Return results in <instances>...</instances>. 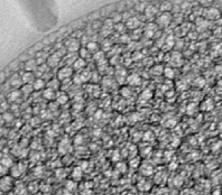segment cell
<instances>
[{
	"label": "cell",
	"mask_w": 222,
	"mask_h": 195,
	"mask_svg": "<svg viewBox=\"0 0 222 195\" xmlns=\"http://www.w3.org/2000/svg\"><path fill=\"white\" fill-rule=\"evenodd\" d=\"M21 92H20V90L18 91V90H14V91H11L10 93H8L7 95V100L9 102H17L20 98H21Z\"/></svg>",
	"instance_id": "cell-11"
},
{
	"label": "cell",
	"mask_w": 222,
	"mask_h": 195,
	"mask_svg": "<svg viewBox=\"0 0 222 195\" xmlns=\"http://www.w3.org/2000/svg\"><path fill=\"white\" fill-rule=\"evenodd\" d=\"M86 50L90 52V54L92 53V54H95L98 51V44L95 42H89L88 43V45H86Z\"/></svg>",
	"instance_id": "cell-23"
},
{
	"label": "cell",
	"mask_w": 222,
	"mask_h": 195,
	"mask_svg": "<svg viewBox=\"0 0 222 195\" xmlns=\"http://www.w3.org/2000/svg\"><path fill=\"white\" fill-rule=\"evenodd\" d=\"M213 105H214V103L211 99H206V100L201 104V109L204 111L212 110V109H213Z\"/></svg>",
	"instance_id": "cell-20"
},
{
	"label": "cell",
	"mask_w": 222,
	"mask_h": 195,
	"mask_svg": "<svg viewBox=\"0 0 222 195\" xmlns=\"http://www.w3.org/2000/svg\"><path fill=\"white\" fill-rule=\"evenodd\" d=\"M127 83H128L130 86H137L141 83V79L139 75L137 74H131L127 77Z\"/></svg>",
	"instance_id": "cell-10"
},
{
	"label": "cell",
	"mask_w": 222,
	"mask_h": 195,
	"mask_svg": "<svg viewBox=\"0 0 222 195\" xmlns=\"http://www.w3.org/2000/svg\"><path fill=\"white\" fill-rule=\"evenodd\" d=\"M81 48V45L77 41V38H72V39H68L66 42V50L68 52H79Z\"/></svg>",
	"instance_id": "cell-9"
},
{
	"label": "cell",
	"mask_w": 222,
	"mask_h": 195,
	"mask_svg": "<svg viewBox=\"0 0 222 195\" xmlns=\"http://www.w3.org/2000/svg\"><path fill=\"white\" fill-rule=\"evenodd\" d=\"M20 77H21L23 84H33L34 81L36 80L35 74L33 72H23L20 74Z\"/></svg>",
	"instance_id": "cell-8"
},
{
	"label": "cell",
	"mask_w": 222,
	"mask_h": 195,
	"mask_svg": "<svg viewBox=\"0 0 222 195\" xmlns=\"http://www.w3.org/2000/svg\"><path fill=\"white\" fill-rule=\"evenodd\" d=\"M6 170H7V168L0 163V175H2V174H5L6 173Z\"/></svg>",
	"instance_id": "cell-29"
},
{
	"label": "cell",
	"mask_w": 222,
	"mask_h": 195,
	"mask_svg": "<svg viewBox=\"0 0 222 195\" xmlns=\"http://www.w3.org/2000/svg\"><path fill=\"white\" fill-rule=\"evenodd\" d=\"M152 96H153V92H152L150 90H145V91L141 93V98H143L144 100H149Z\"/></svg>",
	"instance_id": "cell-26"
},
{
	"label": "cell",
	"mask_w": 222,
	"mask_h": 195,
	"mask_svg": "<svg viewBox=\"0 0 222 195\" xmlns=\"http://www.w3.org/2000/svg\"><path fill=\"white\" fill-rule=\"evenodd\" d=\"M5 73H0V83H2L5 81Z\"/></svg>",
	"instance_id": "cell-30"
},
{
	"label": "cell",
	"mask_w": 222,
	"mask_h": 195,
	"mask_svg": "<svg viewBox=\"0 0 222 195\" xmlns=\"http://www.w3.org/2000/svg\"><path fill=\"white\" fill-rule=\"evenodd\" d=\"M221 16H222V10H221Z\"/></svg>",
	"instance_id": "cell-33"
},
{
	"label": "cell",
	"mask_w": 222,
	"mask_h": 195,
	"mask_svg": "<svg viewBox=\"0 0 222 195\" xmlns=\"http://www.w3.org/2000/svg\"><path fill=\"white\" fill-rule=\"evenodd\" d=\"M5 134V129H2V128H0V137L2 136Z\"/></svg>",
	"instance_id": "cell-31"
},
{
	"label": "cell",
	"mask_w": 222,
	"mask_h": 195,
	"mask_svg": "<svg viewBox=\"0 0 222 195\" xmlns=\"http://www.w3.org/2000/svg\"><path fill=\"white\" fill-rule=\"evenodd\" d=\"M61 85H62V82L56 77V79H52L51 81L48 82L47 88H48V89H52V90H54V91H56L59 88H61Z\"/></svg>",
	"instance_id": "cell-18"
},
{
	"label": "cell",
	"mask_w": 222,
	"mask_h": 195,
	"mask_svg": "<svg viewBox=\"0 0 222 195\" xmlns=\"http://www.w3.org/2000/svg\"><path fill=\"white\" fill-rule=\"evenodd\" d=\"M20 92L24 95H29L34 92V88L33 84H23V86L20 88Z\"/></svg>",
	"instance_id": "cell-19"
},
{
	"label": "cell",
	"mask_w": 222,
	"mask_h": 195,
	"mask_svg": "<svg viewBox=\"0 0 222 195\" xmlns=\"http://www.w3.org/2000/svg\"><path fill=\"white\" fill-rule=\"evenodd\" d=\"M79 54H80V59H85L90 55V52L86 50V47H81L80 51H79Z\"/></svg>",
	"instance_id": "cell-24"
},
{
	"label": "cell",
	"mask_w": 222,
	"mask_h": 195,
	"mask_svg": "<svg viewBox=\"0 0 222 195\" xmlns=\"http://www.w3.org/2000/svg\"><path fill=\"white\" fill-rule=\"evenodd\" d=\"M73 68H71V66H68V65H65V66H63V68H61L59 71H57V79L60 80L61 82L63 81H68L70 80V77H72L73 75Z\"/></svg>",
	"instance_id": "cell-3"
},
{
	"label": "cell",
	"mask_w": 222,
	"mask_h": 195,
	"mask_svg": "<svg viewBox=\"0 0 222 195\" xmlns=\"http://www.w3.org/2000/svg\"><path fill=\"white\" fill-rule=\"evenodd\" d=\"M221 16V11H219L216 8L214 7H210L204 11V17L206 19H210V20H214V19H218V18Z\"/></svg>",
	"instance_id": "cell-5"
},
{
	"label": "cell",
	"mask_w": 222,
	"mask_h": 195,
	"mask_svg": "<svg viewBox=\"0 0 222 195\" xmlns=\"http://www.w3.org/2000/svg\"><path fill=\"white\" fill-rule=\"evenodd\" d=\"M60 61H61V56L59 53H54V54H52L50 55L48 57H47V61H46V63H47V66L48 68H56L59 64H60Z\"/></svg>",
	"instance_id": "cell-6"
},
{
	"label": "cell",
	"mask_w": 222,
	"mask_h": 195,
	"mask_svg": "<svg viewBox=\"0 0 222 195\" xmlns=\"http://www.w3.org/2000/svg\"><path fill=\"white\" fill-rule=\"evenodd\" d=\"M9 83L10 85L12 86V88H18V86H23V81H21V77L20 75H18V74H14L11 79H10V81H9Z\"/></svg>",
	"instance_id": "cell-14"
},
{
	"label": "cell",
	"mask_w": 222,
	"mask_h": 195,
	"mask_svg": "<svg viewBox=\"0 0 222 195\" xmlns=\"http://www.w3.org/2000/svg\"><path fill=\"white\" fill-rule=\"evenodd\" d=\"M164 75L167 77V79H174L175 77V70L171 66H167V68H164Z\"/></svg>",
	"instance_id": "cell-21"
},
{
	"label": "cell",
	"mask_w": 222,
	"mask_h": 195,
	"mask_svg": "<svg viewBox=\"0 0 222 195\" xmlns=\"http://www.w3.org/2000/svg\"><path fill=\"white\" fill-rule=\"evenodd\" d=\"M14 187V177L10 175H3L0 177V191L9 192Z\"/></svg>",
	"instance_id": "cell-2"
},
{
	"label": "cell",
	"mask_w": 222,
	"mask_h": 195,
	"mask_svg": "<svg viewBox=\"0 0 222 195\" xmlns=\"http://www.w3.org/2000/svg\"><path fill=\"white\" fill-rule=\"evenodd\" d=\"M56 91H54V90H52V89H48V88H46L45 90L43 91V96L45 100H48V101H52V100H54V99H56Z\"/></svg>",
	"instance_id": "cell-12"
},
{
	"label": "cell",
	"mask_w": 222,
	"mask_h": 195,
	"mask_svg": "<svg viewBox=\"0 0 222 195\" xmlns=\"http://www.w3.org/2000/svg\"><path fill=\"white\" fill-rule=\"evenodd\" d=\"M127 27L130 28V29H136L137 27H139L140 25V21H139V19L138 18H135V17H130L128 18V20H127Z\"/></svg>",
	"instance_id": "cell-17"
},
{
	"label": "cell",
	"mask_w": 222,
	"mask_h": 195,
	"mask_svg": "<svg viewBox=\"0 0 222 195\" xmlns=\"http://www.w3.org/2000/svg\"><path fill=\"white\" fill-rule=\"evenodd\" d=\"M121 94H122V96H125V98H130V96H131V90H130V88L123 86V88L121 89Z\"/></svg>",
	"instance_id": "cell-25"
},
{
	"label": "cell",
	"mask_w": 222,
	"mask_h": 195,
	"mask_svg": "<svg viewBox=\"0 0 222 195\" xmlns=\"http://www.w3.org/2000/svg\"><path fill=\"white\" fill-rule=\"evenodd\" d=\"M68 95L66 94V92H64V91H61L59 93L56 94V102H57V104H65V103H68Z\"/></svg>",
	"instance_id": "cell-16"
},
{
	"label": "cell",
	"mask_w": 222,
	"mask_h": 195,
	"mask_svg": "<svg viewBox=\"0 0 222 195\" xmlns=\"http://www.w3.org/2000/svg\"><path fill=\"white\" fill-rule=\"evenodd\" d=\"M35 195H43V194H41V193H37V194H35Z\"/></svg>",
	"instance_id": "cell-32"
},
{
	"label": "cell",
	"mask_w": 222,
	"mask_h": 195,
	"mask_svg": "<svg viewBox=\"0 0 222 195\" xmlns=\"http://www.w3.org/2000/svg\"><path fill=\"white\" fill-rule=\"evenodd\" d=\"M38 66H39V65H38L37 61L35 59H28L25 62V64H24L25 72H33V73H34L35 71L38 68Z\"/></svg>",
	"instance_id": "cell-7"
},
{
	"label": "cell",
	"mask_w": 222,
	"mask_h": 195,
	"mask_svg": "<svg viewBox=\"0 0 222 195\" xmlns=\"http://www.w3.org/2000/svg\"><path fill=\"white\" fill-rule=\"evenodd\" d=\"M25 166L23 163H18V164H15L11 168H10V176L14 178H18L21 176V174L25 172Z\"/></svg>",
	"instance_id": "cell-4"
},
{
	"label": "cell",
	"mask_w": 222,
	"mask_h": 195,
	"mask_svg": "<svg viewBox=\"0 0 222 195\" xmlns=\"http://www.w3.org/2000/svg\"><path fill=\"white\" fill-rule=\"evenodd\" d=\"M86 66V61L83 59H77L74 61V63H73V70H75V71H82V70H84Z\"/></svg>",
	"instance_id": "cell-13"
},
{
	"label": "cell",
	"mask_w": 222,
	"mask_h": 195,
	"mask_svg": "<svg viewBox=\"0 0 222 195\" xmlns=\"http://www.w3.org/2000/svg\"><path fill=\"white\" fill-rule=\"evenodd\" d=\"M2 118H3V120H5L6 122H11V121L14 120V116H12V113L5 112V113L2 114Z\"/></svg>",
	"instance_id": "cell-27"
},
{
	"label": "cell",
	"mask_w": 222,
	"mask_h": 195,
	"mask_svg": "<svg viewBox=\"0 0 222 195\" xmlns=\"http://www.w3.org/2000/svg\"><path fill=\"white\" fill-rule=\"evenodd\" d=\"M45 86H46V83L43 79L38 77L36 79L33 83V88H34V91H41V90H45Z\"/></svg>",
	"instance_id": "cell-15"
},
{
	"label": "cell",
	"mask_w": 222,
	"mask_h": 195,
	"mask_svg": "<svg viewBox=\"0 0 222 195\" xmlns=\"http://www.w3.org/2000/svg\"><path fill=\"white\" fill-rule=\"evenodd\" d=\"M194 84L196 85V86H199V88H202V86L204 85V80H203V79H201V77H199V79L195 80Z\"/></svg>",
	"instance_id": "cell-28"
},
{
	"label": "cell",
	"mask_w": 222,
	"mask_h": 195,
	"mask_svg": "<svg viewBox=\"0 0 222 195\" xmlns=\"http://www.w3.org/2000/svg\"><path fill=\"white\" fill-rule=\"evenodd\" d=\"M172 20V15L170 11H163L161 12L157 17H156V25L158 27H162V28H165L171 24Z\"/></svg>",
	"instance_id": "cell-1"
},
{
	"label": "cell",
	"mask_w": 222,
	"mask_h": 195,
	"mask_svg": "<svg viewBox=\"0 0 222 195\" xmlns=\"http://www.w3.org/2000/svg\"><path fill=\"white\" fill-rule=\"evenodd\" d=\"M0 163H1V164H2V165L7 168V170H8V168H11V167L15 165V164H14V161H12V159H11L10 157H3V158L0 161Z\"/></svg>",
	"instance_id": "cell-22"
}]
</instances>
